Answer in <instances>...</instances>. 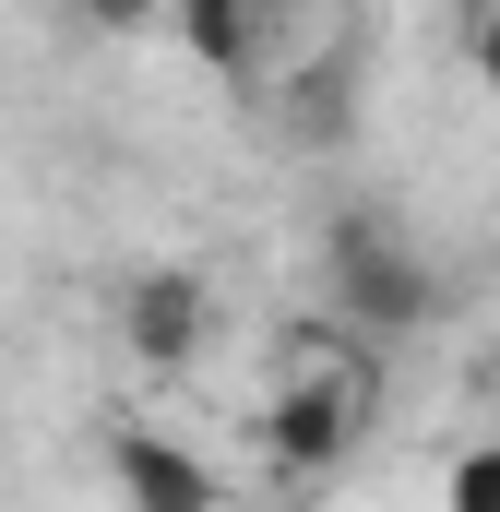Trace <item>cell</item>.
Listing matches in <instances>:
<instances>
[{"label":"cell","instance_id":"obj_1","mask_svg":"<svg viewBox=\"0 0 500 512\" xmlns=\"http://www.w3.org/2000/svg\"><path fill=\"white\" fill-rule=\"evenodd\" d=\"M370 405H381V370L358 334H298L286 346V382L262 405V453H274V477H346V453L370 441Z\"/></svg>","mask_w":500,"mask_h":512},{"label":"cell","instance_id":"obj_2","mask_svg":"<svg viewBox=\"0 0 500 512\" xmlns=\"http://www.w3.org/2000/svg\"><path fill=\"white\" fill-rule=\"evenodd\" d=\"M322 286H334V310H346L358 346H405V334L441 310V274L405 251L393 215H334V227H322Z\"/></svg>","mask_w":500,"mask_h":512},{"label":"cell","instance_id":"obj_3","mask_svg":"<svg viewBox=\"0 0 500 512\" xmlns=\"http://www.w3.org/2000/svg\"><path fill=\"white\" fill-rule=\"evenodd\" d=\"M120 346L143 358V370H191V358L215 346V286H203L191 262L131 274V286H120Z\"/></svg>","mask_w":500,"mask_h":512},{"label":"cell","instance_id":"obj_4","mask_svg":"<svg viewBox=\"0 0 500 512\" xmlns=\"http://www.w3.org/2000/svg\"><path fill=\"white\" fill-rule=\"evenodd\" d=\"M108 477H120L131 512H215V465L191 441H167V429H120L108 441Z\"/></svg>","mask_w":500,"mask_h":512},{"label":"cell","instance_id":"obj_5","mask_svg":"<svg viewBox=\"0 0 500 512\" xmlns=\"http://www.w3.org/2000/svg\"><path fill=\"white\" fill-rule=\"evenodd\" d=\"M179 48H191L203 72L250 84V48H262V0H179Z\"/></svg>","mask_w":500,"mask_h":512},{"label":"cell","instance_id":"obj_6","mask_svg":"<svg viewBox=\"0 0 500 512\" xmlns=\"http://www.w3.org/2000/svg\"><path fill=\"white\" fill-rule=\"evenodd\" d=\"M441 512H500V429L453 453V477H441Z\"/></svg>","mask_w":500,"mask_h":512},{"label":"cell","instance_id":"obj_7","mask_svg":"<svg viewBox=\"0 0 500 512\" xmlns=\"http://www.w3.org/2000/svg\"><path fill=\"white\" fill-rule=\"evenodd\" d=\"M465 60H477V84H500V0L465 12Z\"/></svg>","mask_w":500,"mask_h":512},{"label":"cell","instance_id":"obj_8","mask_svg":"<svg viewBox=\"0 0 500 512\" xmlns=\"http://www.w3.org/2000/svg\"><path fill=\"white\" fill-rule=\"evenodd\" d=\"M72 12H84L96 36H131V24H155V0H72Z\"/></svg>","mask_w":500,"mask_h":512}]
</instances>
